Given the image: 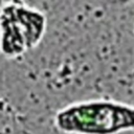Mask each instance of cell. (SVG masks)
<instances>
[{
  "mask_svg": "<svg viewBox=\"0 0 134 134\" xmlns=\"http://www.w3.org/2000/svg\"><path fill=\"white\" fill-rule=\"evenodd\" d=\"M53 124L64 134H120L134 130V105L108 98L77 100L59 109Z\"/></svg>",
  "mask_w": 134,
  "mask_h": 134,
  "instance_id": "cell-1",
  "label": "cell"
},
{
  "mask_svg": "<svg viewBox=\"0 0 134 134\" xmlns=\"http://www.w3.org/2000/svg\"><path fill=\"white\" fill-rule=\"evenodd\" d=\"M1 52L16 59L36 48L44 38L46 15L23 1H2L0 8Z\"/></svg>",
  "mask_w": 134,
  "mask_h": 134,
  "instance_id": "cell-2",
  "label": "cell"
}]
</instances>
